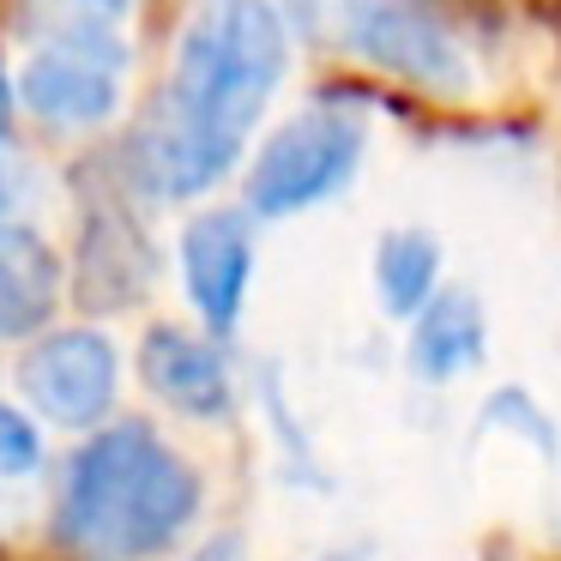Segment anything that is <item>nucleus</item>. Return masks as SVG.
Masks as SVG:
<instances>
[{"label":"nucleus","mask_w":561,"mask_h":561,"mask_svg":"<svg viewBox=\"0 0 561 561\" xmlns=\"http://www.w3.org/2000/svg\"><path fill=\"white\" fill-rule=\"evenodd\" d=\"M290 73V31L272 0H199L175 67L139 134V170L163 199H194L242 158Z\"/></svg>","instance_id":"f257e3e1"},{"label":"nucleus","mask_w":561,"mask_h":561,"mask_svg":"<svg viewBox=\"0 0 561 561\" xmlns=\"http://www.w3.org/2000/svg\"><path fill=\"white\" fill-rule=\"evenodd\" d=\"M199 513V471L151 423H110L79 447L61 501V543L85 561H146Z\"/></svg>","instance_id":"f03ea898"},{"label":"nucleus","mask_w":561,"mask_h":561,"mask_svg":"<svg viewBox=\"0 0 561 561\" xmlns=\"http://www.w3.org/2000/svg\"><path fill=\"white\" fill-rule=\"evenodd\" d=\"M308 13H314V31H327L344 55L404 85L447 91V98L471 85L459 37L428 0H308Z\"/></svg>","instance_id":"7ed1b4c3"},{"label":"nucleus","mask_w":561,"mask_h":561,"mask_svg":"<svg viewBox=\"0 0 561 561\" xmlns=\"http://www.w3.org/2000/svg\"><path fill=\"white\" fill-rule=\"evenodd\" d=\"M19 103L67 134L110 122L122 110V37L110 31V19L67 7L19 73Z\"/></svg>","instance_id":"20e7f679"},{"label":"nucleus","mask_w":561,"mask_h":561,"mask_svg":"<svg viewBox=\"0 0 561 561\" xmlns=\"http://www.w3.org/2000/svg\"><path fill=\"white\" fill-rule=\"evenodd\" d=\"M363 151H368L363 115L339 110V103H314V110L290 115L284 127H272V139L254 151L248 206L260 218H296V211L344 194L351 175L363 170Z\"/></svg>","instance_id":"39448f33"},{"label":"nucleus","mask_w":561,"mask_h":561,"mask_svg":"<svg viewBox=\"0 0 561 561\" xmlns=\"http://www.w3.org/2000/svg\"><path fill=\"white\" fill-rule=\"evenodd\" d=\"M115 387H122V356H115V344L98 327L49 332L19 363L25 404L61 428H98L115 411Z\"/></svg>","instance_id":"423d86ee"},{"label":"nucleus","mask_w":561,"mask_h":561,"mask_svg":"<svg viewBox=\"0 0 561 561\" xmlns=\"http://www.w3.org/2000/svg\"><path fill=\"white\" fill-rule=\"evenodd\" d=\"M248 278H254V230L242 211H199L182 230V284L211 332L242 320Z\"/></svg>","instance_id":"0eeeda50"},{"label":"nucleus","mask_w":561,"mask_h":561,"mask_svg":"<svg viewBox=\"0 0 561 561\" xmlns=\"http://www.w3.org/2000/svg\"><path fill=\"white\" fill-rule=\"evenodd\" d=\"M139 375H146V387L163 404H175L187 416L230 411V368H224V356L182 327H151L139 339Z\"/></svg>","instance_id":"6e6552de"},{"label":"nucleus","mask_w":561,"mask_h":561,"mask_svg":"<svg viewBox=\"0 0 561 561\" xmlns=\"http://www.w3.org/2000/svg\"><path fill=\"white\" fill-rule=\"evenodd\" d=\"M61 302V260L31 224H0V339H31Z\"/></svg>","instance_id":"1a4fd4ad"},{"label":"nucleus","mask_w":561,"mask_h":561,"mask_svg":"<svg viewBox=\"0 0 561 561\" xmlns=\"http://www.w3.org/2000/svg\"><path fill=\"white\" fill-rule=\"evenodd\" d=\"M483 344H489V327H483V302L471 290H435L428 308L411 320V368L423 380H453L465 368L483 363Z\"/></svg>","instance_id":"9d476101"},{"label":"nucleus","mask_w":561,"mask_h":561,"mask_svg":"<svg viewBox=\"0 0 561 561\" xmlns=\"http://www.w3.org/2000/svg\"><path fill=\"white\" fill-rule=\"evenodd\" d=\"M375 290L387 314L416 320L440 290V242L428 230H387L375 248Z\"/></svg>","instance_id":"9b49d317"},{"label":"nucleus","mask_w":561,"mask_h":561,"mask_svg":"<svg viewBox=\"0 0 561 561\" xmlns=\"http://www.w3.org/2000/svg\"><path fill=\"white\" fill-rule=\"evenodd\" d=\"M37 459H43V440H37V428H31V416L13 411V404H0V483L31 477Z\"/></svg>","instance_id":"f8f14e48"},{"label":"nucleus","mask_w":561,"mask_h":561,"mask_svg":"<svg viewBox=\"0 0 561 561\" xmlns=\"http://www.w3.org/2000/svg\"><path fill=\"white\" fill-rule=\"evenodd\" d=\"M13 98H19V91H13V79L0 73V139H7V127H13Z\"/></svg>","instance_id":"ddd939ff"},{"label":"nucleus","mask_w":561,"mask_h":561,"mask_svg":"<svg viewBox=\"0 0 561 561\" xmlns=\"http://www.w3.org/2000/svg\"><path fill=\"white\" fill-rule=\"evenodd\" d=\"M194 561H248V556H242V543H211V549H199Z\"/></svg>","instance_id":"4468645a"}]
</instances>
